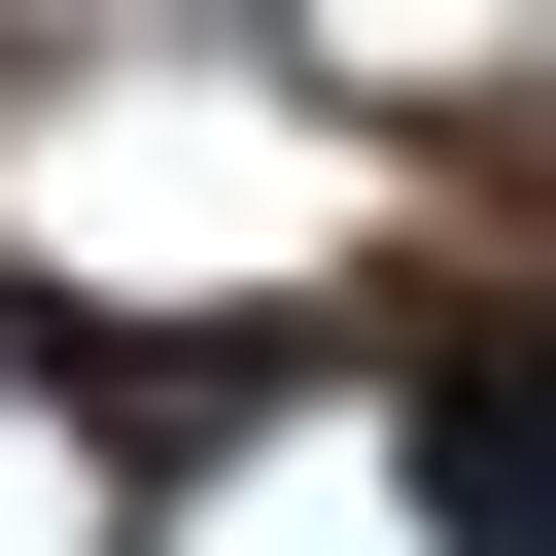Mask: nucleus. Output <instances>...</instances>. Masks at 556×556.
I'll return each instance as SVG.
<instances>
[{
  "label": "nucleus",
  "instance_id": "obj_1",
  "mask_svg": "<svg viewBox=\"0 0 556 556\" xmlns=\"http://www.w3.org/2000/svg\"><path fill=\"white\" fill-rule=\"evenodd\" d=\"M417 521L452 556H556V313H452L417 348Z\"/></svg>",
  "mask_w": 556,
  "mask_h": 556
}]
</instances>
